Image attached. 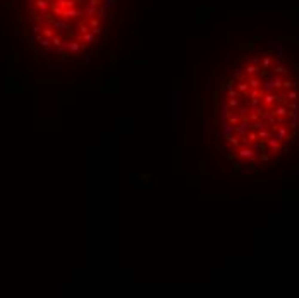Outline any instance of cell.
Instances as JSON below:
<instances>
[{
	"label": "cell",
	"mask_w": 299,
	"mask_h": 298,
	"mask_svg": "<svg viewBox=\"0 0 299 298\" xmlns=\"http://www.w3.org/2000/svg\"><path fill=\"white\" fill-rule=\"evenodd\" d=\"M251 86H253V88L260 86V81H258V79H251Z\"/></svg>",
	"instance_id": "cell-1"
},
{
	"label": "cell",
	"mask_w": 299,
	"mask_h": 298,
	"mask_svg": "<svg viewBox=\"0 0 299 298\" xmlns=\"http://www.w3.org/2000/svg\"><path fill=\"white\" fill-rule=\"evenodd\" d=\"M246 71H248V72H249V74H253V72H254V71H256V69H254V67H253V66H249V67H248V69H246Z\"/></svg>",
	"instance_id": "cell-2"
}]
</instances>
